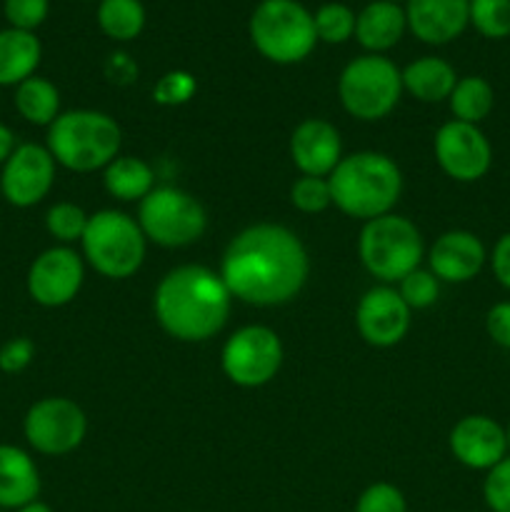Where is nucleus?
I'll use <instances>...</instances> for the list:
<instances>
[{"mask_svg": "<svg viewBox=\"0 0 510 512\" xmlns=\"http://www.w3.org/2000/svg\"><path fill=\"white\" fill-rule=\"evenodd\" d=\"M488 260L490 268H493L495 280H498L505 290H510V233H503L495 240Z\"/></svg>", "mask_w": 510, "mask_h": 512, "instance_id": "nucleus-39", "label": "nucleus"}, {"mask_svg": "<svg viewBox=\"0 0 510 512\" xmlns=\"http://www.w3.org/2000/svg\"><path fill=\"white\" fill-rule=\"evenodd\" d=\"M43 58V45L35 33L18 28L0 30V85L18 88L23 80L33 78Z\"/></svg>", "mask_w": 510, "mask_h": 512, "instance_id": "nucleus-22", "label": "nucleus"}, {"mask_svg": "<svg viewBox=\"0 0 510 512\" xmlns=\"http://www.w3.org/2000/svg\"><path fill=\"white\" fill-rule=\"evenodd\" d=\"M485 330H488L490 340L500 348L510 350V300L495 303L485 315Z\"/></svg>", "mask_w": 510, "mask_h": 512, "instance_id": "nucleus-38", "label": "nucleus"}, {"mask_svg": "<svg viewBox=\"0 0 510 512\" xmlns=\"http://www.w3.org/2000/svg\"><path fill=\"white\" fill-rule=\"evenodd\" d=\"M220 365L225 378L238 388H263L283 365V343L265 325H245L225 340Z\"/></svg>", "mask_w": 510, "mask_h": 512, "instance_id": "nucleus-10", "label": "nucleus"}, {"mask_svg": "<svg viewBox=\"0 0 510 512\" xmlns=\"http://www.w3.org/2000/svg\"><path fill=\"white\" fill-rule=\"evenodd\" d=\"M120 143V125L100 110H65L48 125L45 138V148L55 163L73 173L105 170L118 158Z\"/></svg>", "mask_w": 510, "mask_h": 512, "instance_id": "nucleus-4", "label": "nucleus"}, {"mask_svg": "<svg viewBox=\"0 0 510 512\" xmlns=\"http://www.w3.org/2000/svg\"><path fill=\"white\" fill-rule=\"evenodd\" d=\"M358 253L365 270L380 283H400L423 260V235L403 215H380L360 230Z\"/></svg>", "mask_w": 510, "mask_h": 512, "instance_id": "nucleus-7", "label": "nucleus"}, {"mask_svg": "<svg viewBox=\"0 0 510 512\" xmlns=\"http://www.w3.org/2000/svg\"><path fill=\"white\" fill-rule=\"evenodd\" d=\"M290 203L300 210V213H323L328 205H333L330 198V183L328 178H315V175H300L290 188Z\"/></svg>", "mask_w": 510, "mask_h": 512, "instance_id": "nucleus-31", "label": "nucleus"}, {"mask_svg": "<svg viewBox=\"0 0 510 512\" xmlns=\"http://www.w3.org/2000/svg\"><path fill=\"white\" fill-rule=\"evenodd\" d=\"M233 295L223 278L205 265L168 270L153 295L160 328L183 343H203L225 328Z\"/></svg>", "mask_w": 510, "mask_h": 512, "instance_id": "nucleus-2", "label": "nucleus"}, {"mask_svg": "<svg viewBox=\"0 0 510 512\" xmlns=\"http://www.w3.org/2000/svg\"><path fill=\"white\" fill-rule=\"evenodd\" d=\"M320 43L340 45L355 35V13L345 3H323L313 13Z\"/></svg>", "mask_w": 510, "mask_h": 512, "instance_id": "nucleus-28", "label": "nucleus"}, {"mask_svg": "<svg viewBox=\"0 0 510 512\" xmlns=\"http://www.w3.org/2000/svg\"><path fill=\"white\" fill-rule=\"evenodd\" d=\"M3 13L10 28L35 33L50 13V0H3Z\"/></svg>", "mask_w": 510, "mask_h": 512, "instance_id": "nucleus-33", "label": "nucleus"}, {"mask_svg": "<svg viewBox=\"0 0 510 512\" xmlns=\"http://www.w3.org/2000/svg\"><path fill=\"white\" fill-rule=\"evenodd\" d=\"M253 48L275 65H295L318 45L313 13L300 0H260L248 20Z\"/></svg>", "mask_w": 510, "mask_h": 512, "instance_id": "nucleus-5", "label": "nucleus"}, {"mask_svg": "<svg viewBox=\"0 0 510 512\" xmlns=\"http://www.w3.org/2000/svg\"><path fill=\"white\" fill-rule=\"evenodd\" d=\"M360 338L373 348H393L408 335L410 308L390 285H375L360 298L355 310Z\"/></svg>", "mask_w": 510, "mask_h": 512, "instance_id": "nucleus-15", "label": "nucleus"}, {"mask_svg": "<svg viewBox=\"0 0 510 512\" xmlns=\"http://www.w3.org/2000/svg\"><path fill=\"white\" fill-rule=\"evenodd\" d=\"M428 263L430 273L443 283H468L485 268L488 250L483 240L470 230H448L433 243Z\"/></svg>", "mask_w": 510, "mask_h": 512, "instance_id": "nucleus-19", "label": "nucleus"}, {"mask_svg": "<svg viewBox=\"0 0 510 512\" xmlns=\"http://www.w3.org/2000/svg\"><path fill=\"white\" fill-rule=\"evenodd\" d=\"M398 293L410 310L430 308L440 295V280L430 270L415 268L413 273H408L400 280Z\"/></svg>", "mask_w": 510, "mask_h": 512, "instance_id": "nucleus-32", "label": "nucleus"}, {"mask_svg": "<svg viewBox=\"0 0 510 512\" xmlns=\"http://www.w3.org/2000/svg\"><path fill=\"white\" fill-rule=\"evenodd\" d=\"M103 185L108 195L123 203L143 200L155 188V173L145 160L135 155H118L108 168L103 170Z\"/></svg>", "mask_w": 510, "mask_h": 512, "instance_id": "nucleus-24", "label": "nucleus"}, {"mask_svg": "<svg viewBox=\"0 0 510 512\" xmlns=\"http://www.w3.org/2000/svg\"><path fill=\"white\" fill-rule=\"evenodd\" d=\"M403 95L400 68L385 55L365 53L350 60L338 78V98L353 118L373 123L393 113Z\"/></svg>", "mask_w": 510, "mask_h": 512, "instance_id": "nucleus-8", "label": "nucleus"}, {"mask_svg": "<svg viewBox=\"0 0 510 512\" xmlns=\"http://www.w3.org/2000/svg\"><path fill=\"white\" fill-rule=\"evenodd\" d=\"M470 25H473L483 38H508L510 0H470Z\"/></svg>", "mask_w": 510, "mask_h": 512, "instance_id": "nucleus-29", "label": "nucleus"}, {"mask_svg": "<svg viewBox=\"0 0 510 512\" xmlns=\"http://www.w3.org/2000/svg\"><path fill=\"white\" fill-rule=\"evenodd\" d=\"M290 160L303 175L328 178L335 165L343 160L338 128L320 118H308L295 125L290 135Z\"/></svg>", "mask_w": 510, "mask_h": 512, "instance_id": "nucleus-17", "label": "nucleus"}, {"mask_svg": "<svg viewBox=\"0 0 510 512\" xmlns=\"http://www.w3.org/2000/svg\"><path fill=\"white\" fill-rule=\"evenodd\" d=\"M448 103L450 113L455 115L453 120L478 125L488 118L495 105L493 85L485 78H480V75H465V78H458Z\"/></svg>", "mask_w": 510, "mask_h": 512, "instance_id": "nucleus-26", "label": "nucleus"}, {"mask_svg": "<svg viewBox=\"0 0 510 512\" xmlns=\"http://www.w3.org/2000/svg\"><path fill=\"white\" fill-rule=\"evenodd\" d=\"M408 30L425 45H445L470 25V0H408Z\"/></svg>", "mask_w": 510, "mask_h": 512, "instance_id": "nucleus-18", "label": "nucleus"}, {"mask_svg": "<svg viewBox=\"0 0 510 512\" xmlns=\"http://www.w3.org/2000/svg\"><path fill=\"white\" fill-rule=\"evenodd\" d=\"M15 110L20 113V118L28 120L30 125H40V128H48L55 118L60 115V93L48 78H33L23 80V83L15 88Z\"/></svg>", "mask_w": 510, "mask_h": 512, "instance_id": "nucleus-25", "label": "nucleus"}, {"mask_svg": "<svg viewBox=\"0 0 510 512\" xmlns=\"http://www.w3.org/2000/svg\"><path fill=\"white\" fill-rule=\"evenodd\" d=\"M400 75H403V90H408L420 103H443L458 83L453 65L435 55L413 60L400 70Z\"/></svg>", "mask_w": 510, "mask_h": 512, "instance_id": "nucleus-23", "label": "nucleus"}, {"mask_svg": "<svg viewBox=\"0 0 510 512\" xmlns=\"http://www.w3.org/2000/svg\"><path fill=\"white\" fill-rule=\"evenodd\" d=\"M355 512H408V503L395 485L373 483L360 493Z\"/></svg>", "mask_w": 510, "mask_h": 512, "instance_id": "nucleus-34", "label": "nucleus"}, {"mask_svg": "<svg viewBox=\"0 0 510 512\" xmlns=\"http://www.w3.org/2000/svg\"><path fill=\"white\" fill-rule=\"evenodd\" d=\"M328 183L335 208L365 223L388 215L403 193V173L395 160L375 150H360L340 160Z\"/></svg>", "mask_w": 510, "mask_h": 512, "instance_id": "nucleus-3", "label": "nucleus"}, {"mask_svg": "<svg viewBox=\"0 0 510 512\" xmlns=\"http://www.w3.org/2000/svg\"><path fill=\"white\" fill-rule=\"evenodd\" d=\"M85 280V263L68 245H55L43 250L30 263L28 285L30 298L43 308H63L78 298Z\"/></svg>", "mask_w": 510, "mask_h": 512, "instance_id": "nucleus-13", "label": "nucleus"}, {"mask_svg": "<svg viewBox=\"0 0 510 512\" xmlns=\"http://www.w3.org/2000/svg\"><path fill=\"white\" fill-rule=\"evenodd\" d=\"M145 235L138 220L123 210H98L88 218L83 258L90 268L110 280H125L140 270L145 260Z\"/></svg>", "mask_w": 510, "mask_h": 512, "instance_id": "nucleus-6", "label": "nucleus"}, {"mask_svg": "<svg viewBox=\"0 0 510 512\" xmlns=\"http://www.w3.org/2000/svg\"><path fill=\"white\" fill-rule=\"evenodd\" d=\"M195 90H198V83L188 70H170L158 80L153 98L160 105H183L193 98Z\"/></svg>", "mask_w": 510, "mask_h": 512, "instance_id": "nucleus-36", "label": "nucleus"}, {"mask_svg": "<svg viewBox=\"0 0 510 512\" xmlns=\"http://www.w3.org/2000/svg\"><path fill=\"white\" fill-rule=\"evenodd\" d=\"M18 148V140H15V133L5 123H0V165L8 163L10 155Z\"/></svg>", "mask_w": 510, "mask_h": 512, "instance_id": "nucleus-40", "label": "nucleus"}, {"mask_svg": "<svg viewBox=\"0 0 510 512\" xmlns=\"http://www.w3.org/2000/svg\"><path fill=\"white\" fill-rule=\"evenodd\" d=\"M505 440H508V455H510V423L505 425Z\"/></svg>", "mask_w": 510, "mask_h": 512, "instance_id": "nucleus-42", "label": "nucleus"}, {"mask_svg": "<svg viewBox=\"0 0 510 512\" xmlns=\"http://www.w3.org/2000/svg\"><path fill=\"white\" fill-rule=\"evenodd\" d=\"M310 273L303 240L285 225L258 223L240 230L225 248L220 278L233 298L255 308L285 305Z\"/></svg>", "mask_w": 510, "mask_h": 512, "instance_id": "nucleus-1", "label": "nucleus"}, {"mask_svg": "<svg viewBox=\"0 0 510 512\" xmlns=\"http://www.w3.org/2000/svg\"><path fill=\"white\" fill-rule=\"evenodd\" d=\"M390 3H398V5H405V3H408V0H390Z\"/></svg>", "mask_w": 510, "mask_h": 512, "instance_id": "nucleus-43", "label": "nucleus"}, {"mask_svg": "<svg viewBox=\"0 0 510 512\" xmlns=\"http://www.w3.org/2000/svg\"><path fill=\"white\" fill-rule=\"evenodd\" d=\"M15 512H53V510H50V505L40 503V500H33V503H28V505H25V508H20V510H15Z\"/></svg>", "mask_w": 510, "mask_h": 512, "instance_id": "nucleus-41", "label": "nucleus"}, {"mask_svg": "<svg viewBox=\"0 0 510 512\" xmlns=\"http://www.w3.org/2000/svg\"><path fill=\"white\" fill-rule=\"evenodd\" d=\"M88 433V418L83 408L75 400L50 395L40 398L28 408L23 418V435L30 448L40 455H58L73 453L80 448Z\"/></svg>", "mask_w": 510, "mask_h": 512, "instance_id": "nucleus-11", "label": "nucleus"}, {"mask_svg": "<svg viewBox=\"0 0 510 512\" xmlns=\"http://www.w3.org/2000/svg\"><path fill=\"white\" fill-rule=\"evenodd\" d=\"M40 473L35 460L18 445H0V508L20 510L38 500Z\"/></svg>", "mask_w": 510, "mask_h": 512, "instance_id": "nucleus-21", "label": "nucleus"}, {"mask_svg": "<svg viewBox=\"0 0 510 512\" xmlns=\"http://www.w3.org/2000/svg\"><path fill=\"white\" fill-rule=\"evenodd\" d=\"M35 345L30 338H10L0 345V370L8 375H18L33 363Z\"/></svg>", "mask_w": 510, "mask_h": 512, "instance_id": "nucleus-37", "label": "nucleus"}, {"mask_svg": "<svg viewBox=\"0 0 510 512\" xmlns=\"http://www.w3.org/2000/svg\"><path fill=\"white\" fill-rule=\"evenodd\" d=\"M55 158L45 145L23 143L0 170V193L15 208H33L55 183Z\"/></svg>", "mask_w": 510, "mask_h": 512, "instance_id": "nucleus-14", "label": "nucleus"}, {"mask_svg": "<svg viewBox=\"0 0 510 512\" xmlns=\"http://www.w3.org/2000/svg\"><path fill=\"white\" fill-rule=\"evenodd\" d=\"M450 453L460 465L470 470H485L508 455L505 428L488 415H465L450 430Z\"/></svg>", "mask_w": 510, "mask_h": 512, "instance_id": "nucleus-16", "label": "nucleus"}, {"mask_svg": "<svg viewBox=\"0 0 510 512\" xmlns=\"http://www.w3.org/2000/svg\"><path fill=\"white\" fill-rule=\"evenodd\" d=\"M433 148L440 170L458 183H475L485 178L493 165V145L478 125L460 120L440 125Z\"/></svg>", "mask_w": 510, "mask_h": 512, "instance_id": "nucleus-12", "label": "nucleus"}, {"mask_svg": "<svg viewBox=\"0 0 510 512\" xmlns=\"http://www.w3.org/2000/svg\"><path fill=\"white\" fill-rule=\"evenodd\" d=\"M98 25L115 43H130L145 28L143 0H100Z\"/></svg>", "mask_w": 510, "mask_h": 512, "instance_id": "nucleus-27", "label": "nucleus"}, {"mask_svg": "<svg viewBox=\"0 0 510 512\" xmlns=\"http://www.w3.org/2000/svg\"><path fill=\"white\" fill-rule=\"evenodd\" d=\"M405 30H408L405 8L390 0H373L355 15V40L365 53H388L400 43Z\"/></svg>", "mask_w": 510, "mask_h": 512, "instance_id": "nucleus-20", "label": "nucleus"}, {"mask_svg": "<svg viewBox=\"0 0 510 512\" xmlns=\"http://www.w3.org/2000/svg\"><path fill=\"white\" fill-rule=\"evenodd\" d=\"M138 225L145 240L160 248H188L203 238L208 228V213L185 190L173 185L153 188L138 205Z\"/></svg>", "mask_w": 510, "mask_h": 512, "instance_id": "nucleus-9", "label": "nucleus"}, {"mask_svg": "<svg viewBox=\"0 0 510 512\" xmlns=\"http://www.w3.org/2000/svg\"><path fill=\"white\" fill-rule=\"evenodd\" d=\"M88 218L85 210L75 203H55L50 205L48 213H45V228L53 235L58 243L70 245L80 243L83 240L85 228H88Z\"/></svg>", "mask_w": 510, "mask_h": 512, "instance_id": "nucleus-30", "label": "nucleus"}, {"mask_svg": "<svg viewBox=\"0 0 510 512\" xmlns=\"http://www.w3.org/2000/svg\"><path fill=\"white\" fill-rule=\"evenodd\" d=\"M483 498L490 512H510V455L485 473Z\"/></svg>", "mask_w": 510, "mask_h": 512, "instance_id": "nucleus-35", "label": "nucleus"}]
</instances>
